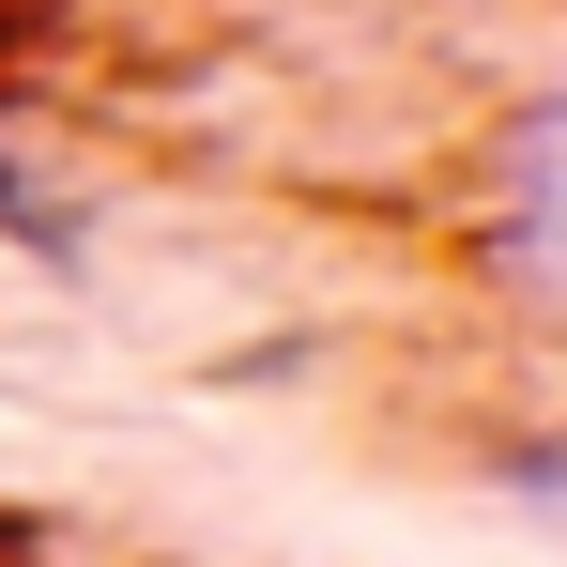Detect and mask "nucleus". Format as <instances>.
Wrapping results in <instances>:
<instances>
[{"label":"nucleus","instance_id":"obj_1","mask_svg":"<svg viewBox=\"0 0 567 567\" xmlns=\"http://www.w3.org/2000/svg\"><path fill=\"white\" fill-rule=\"evenodd\" d=\"M491 261H506L522 307H553V107L506 123V246H491Z\"/></svg>","mask_w":567,"mask_h":567}]
</instances>
